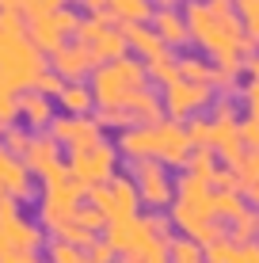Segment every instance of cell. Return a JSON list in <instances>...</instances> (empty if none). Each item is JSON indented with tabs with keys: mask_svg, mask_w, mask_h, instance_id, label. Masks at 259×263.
<instances>
[{
	"mask_svg": "<svg viewBox=\"0 0 259 263\" xmlns=\"http://www.w3.org/2000/svg\"><path fill=\"white\" fill-rule=\"evenodd\" d=\"M183 15L191 23V42L221 69L240 72L244 61L259 50L255 39L244 31L236 0H187Z\"/></svg>",
	"mask_w": 259,
	"mask_h": 263,
	"instance_id": "obj_1",
	"label": "cell"
},
{
	"mask_svg": "<svg viewBox=\"0 0 259 263\" xmlns=\"http://www.w3.org/2000/svg\"><path fill=\"white\" fill-rule=\"evenodd\" d=\"M172 225L183 233V237L198 240L202 248H210L213 240L229 237L225 221H217V214H213V183H202L198 176H180V183H175V202H172Z\"/></svg>",
	"mask_w": 259,
	"mask_h": 263,
	"instance_id": "obj_2",
	"label": "cell"
},
{
	"mask_svg": "<svg viewBox=\"0 0 259 263\" xmlns=\"http://www.w3.org/2000/svg\"><path fill=\"white\" fill-rule=\"evenodd\" d=\"M149 65L141 58H118V61H103L99 69L92 72V92L99 107H126L133 92L149 88Z\"/></svg>",
	"mask_w": 259,
	"mask_h": 263,
	"instance_id": "obj_3",
	"label": "cell"
},
{
	"mask_svg": "<svg viewBox=\"0 0 259 263\" xmlns=\"http://www.w3.org/2000/svg\"><path fill=\"white\" fill-rule=\"evenodd\" d=\"M42 229L19 214V198H0V263H42Z\"/></svg>",
	"mask_w": 259,
	"mask_h": 263,
	"instance_id": "obj_4",
	"label": "cell"
},
{
	"mask_svg": "<svg viewBox=\"0 0 259 263\" xmlns=\"http://www.w3.org/2000/svg\"><path fill=\"white\" fill-rule=\"evenodd\" d=\"M118 145H111V141H95V145H88V149H69V176H73V183L80 187V191H92V187H99V183H111L114 176H118Z\"/></svg>",
	"mask_w": 259,
	"mask_h": 263,
	"instance_id": "obj_5",
	"label": "cell"
},
{
	"mask_svg": "<svg viewBox=\"0 0 259 263\" xmlns=\"http://www.w3.org/2000/svg\"><path fill=\"white\" fill-rule=\"evenodd\" d=\"M73 39L84 42V46L99 58V65H103V61H118V58H126V53H130L126 31L118 27V20H114L111 12H92V15H84Z\"/></svg>",
	"mask_w": 259,
	"mask_h": 263,
	"instance_id": "obj_6",
	"label": "cell"
},
{
	"mask_svg": "<svg viewBox=\"0 0 259 263\" xmlns=\"http://www.w3.org/2000/svg\"><path fill=\"white\" fill-rule=\"evenodd\" d=\"M130 176L137 183V195H141V206L149 210H172L175 202V183L172 179V168L156 157H141V160H130Z\"/></svg>",
	"mask_w": 259,
	"mask_h": 263,
	"instance_id": "obj_7",
	"label": "cell"
},
{
	"mask_svg": "<svg viewBox=\"0 0 259 263\" xmlns=\"http://www.w3.org/2000/svg\"><path fill=\"white\" fill-rule=\"evenodd\" d=\"M80 198H84V191H80L73 179H65V183H42L38 217H42V229H50V237H61L76 221Z\"/></svg>",
	"mask_w": 259,
	"mask_h": 263,
	"instance_id": "obj_8",
	"label": "cell"
},
{
	"mask_svg": "<svg viewBox=\"0 0 259 263\" xmlns=\"http://www.w3.org/2000/svg\"><path fill=\"white\" fill-rule=\"evenodd\" d=\"M92 206H99L107 214V221H126V217H137L141 210V195H137V183H133V176H114L111 183H99L92 187V191L84 195Z\"/></svg>",
	"mask_w": 259,
	"mask_h": 263,
	"instance_id": "obj_9",
	"label": "cell"
},
{
	"mask_svg": "<svg viewBox=\"0 0 259 263\" xmlns=\"http://www.w3.org/2000/svg\"><path fill=\"white\" fill-rule=\"evenodd\" d=\"M76 27H80V15L65 4V8H57V12L31 15V20H27V39H31L34 46L50 58L53 50H61V46L76 34Z\"/></svg>",
	"mask_w": 259,
	"mask_h": 263,
	"instance_id": "obj_10",
	"label": "cell"
},
{
	"mask_svg": "<svg viewBox=\"0 0 259 263\" xmlns=\"http://www.w3.org/2000/svg\"><path fill=\"white\" fill-rule=\"evenodd\" d=\"M160 96H164V111L172 115L175 122H187V119H194L198 111H210V103L217 99L213 84H194V80H187V77L164 84Z\"/></svg>",
	"mask_w": 259,
	"mask_h": 263,
	"instance_id": "obj_11",
	"label": "cell"
},
{
	"mask_svg": "<svg viewBox=\"0 0 259 263\" xmlns=\"http://www.w3.org/2000/svg\"><path fill=\"white\" fill-rule=\"evenodd\" d=\"M50 134L65 149H88V145L103 141V126H99L95 115H57L50 122Z\"/></svg>",
	"mask_w": 259,
	"mask_h": 263,
	"instance_id": "obj_12",
	"label": "cell"
},
{
	"mask_svg": "<svg viewBox=\"0 0 259 263\" xmlns=\"http://www.w3.org/2000/svg\"><path fill=\"white\" fill-rule=\"evenodd\" d=\"M191 153L194 145L187 138V122H175V119L156 122V160H164L168 168H187Z\"/></svg>",
	"mask_w": 259,
	"mask_h": 263,
	"instance_id": "obj_13",
	"label": "cell"
},
{
	"mask_svg": "<svg viewBox=\"0 0 259 263\" xmlns=\"http://www.w3.org/2000/svg\"><path fill=\"white\" fill-rule=\"evenodd\" d=\"M50 69H57L65 80H92V72L99 69V58L84 46V42H65L61 50L50 53Z\"/></svg>",
	"mask_w": 259,
	"mask_h": 263,
	"instance_id": "obj_14",
	"label": "cell"
},
{
	"mask_svg": "<svg viewBox=\"0 0 259 263\" xmlns=\"http://www.w3.org/2000/svg\"><path fill=\"white\" fill-rule=\"evenodd\" d=\"M0 187L12 198H19V202L34 198V172L27 168L23 157H12L8 149H0Z\"/></svg>",
	"mask_w": 259,
	"mask_h": 263,
	"instance_id": "obj_15",
	"label": "cell"
},
{
	"mask_svg": "<svg viewBox=\"0 0 259 263\" xmlns=\"http://www.w3.org/2000/svg\"><path fill=\"white\" fill-rule=\"evenodd\" d=\"M126 31V42H130V53H137L145 65H153V61H160V58H172V46H168L164 39H160V31L153 23H126L122 27Z\"/></svg>",
	"mask_w": 259,
	"mask_h": 263,
	"instance_id": "obj_16",
	"label": "cell"
},
{
	"mask_svg": "<svg viewBox=\"0 0 259 263\" xmlns=\"http://www.w3.org/2000/svg\"><path fill=\"white\" fill-rule=\"evenodd\" d=\"M57 119L50 107V96H42L38 88H27L19 92V122L27 130H50V122Z\"/></svg>",
	"mask_w": 259,
	"mask_h": 263,
	"instance_id": "obj_17",
	"label": "cell"
},
{
	"mask_svg": "<svg viewBox=\"0 0 259 263\" xmlns=\"http://www.w3.org/2000/svg\"><path fill=\"white\" fill-rule=\"evenodd\" d=\"M153 27L160 31V39H164L172 50H183L187 42H191V23H187V15L175 12V8H156Z\"/></svg>",
	"mask_w": 259,
	"mask_h": 263,
	"instance_id": "obj_18",
	"label": "cell"
},
{
	"mask_svg": "<svg viewBox=\"0 0 259 263\" xmlns=\"http://www.w3.org/2000/svg\"><path fill=\"white\" fill-rule=\"evenodd\" d=\"M118 153L126 160H141V157H156V126H130L118 134Z\"/></svg>",
	"mask_w": 259,
	"mask_h": 263,
	"instance_id": "obj_19",
	"label": "cell"
},
{
	"mask_svg": "<svg viewBox=\"0 0 259 263\" xmlns=\"http://www.w3.org/2000/svg\"><path fill=\"white\" fill-rule=\"evenodd\" d=\"M61 149H65V145H61V141L46 130V134H38V138L31 141V149H27L23 160H27V168H31L34 176H42L50 164H57V160H61Z\"/></svg>",
	"mask_w": 259,
	"mask_h": 263,
	"instance_id": "obj_20",
	"label": "cell"
},
{
	"mask_svg": "<svg viewBox=\"0 0 259 263\" xmlns=\"http://www.w3.org/2000/svg\"><path fill=\"white\" fill-rule=\"evenodd\" d=\"M130 115L137 119V126H156V122H164V96H156L153 88H141V92H133L130 96Z\"/></svg>",
	"mask_w": 259,
	"mask_h": 263,
	"instance_id": "obj_21",
	"label": "cell"
},
{
	"mask_svg": "<svg viewBox=\"0 0 259 263\" xmlns=\"http://www.w3.org/2000/svg\"><path fill=\"white\" fill-rule=\"evenodd\" d=\"M57 107H61V115H95V92H92V84H80V80H69L65 84V92L57 96Z\"/></svg>",
	"mask_w": 259,
	"mask_h": 263,
	"instance_id": "obj_22",
	"label": "cell"
},
{
	"mask_svg": "<svg viewBox=\"0 0 259 263\" xmlns=\"http://www.w3.org/2000/svg\"><path fill=\"white\" fill-rule=\"evenodd\" d=\"M107 12L118 20V27H126V23H153L156 0H111Z\"/></svg>",
	"mask_w": 259,
	"mask_h": 263,
	"instance_id": "obj_23",
	"label": "cell"
},
{
	"mask_svg": "<svg viewBox=\"0 0 259 263\" xmlns=\"http://www.w3.org/2000/svg\"><path fill=\"white\" fill-rule=\"evenodd\" d=\"M244 210H252V202H248L244 191H225V187H213V214H217V221L233 225Z\"/></svg>",
	"mask_w": 259,
	"mask_h": 263,
	"instance_id": "obj_24",
	"label": "cell"
},
{
	"mask_svg": "<svg viewBox=\"0 0 259 263\" xmlns=\"http://www.w3.org/2000/svg\"><path fill=\"white\" fill-rule=\"evenodd\" d=\"M217 168H221V157H217L213 149H194V153H191V164H187V172H191V176H198L202 183H213Z\"/></svg>",
	"mask_w": 259,
	"mask_h": 263,
	"instance_id": "obj_25",
	"label": "cell"
},
{
	"mask_svg": "<svg viewBox=\"0 0 259 263\" xmlns=\"http://www.w3.org/2000/svg\"><path fill=\"white\" fill-rule=\"evenodd\" d=\"M168 244H172V240H149V244H141L137 252H126L122 263H172Z\"/></svg>",
	"mask_w": 259,
	"mask_h": 263,
	"instance_id": "obj_26",
	"label": "cell"
},
{
	"mask_svg": "<svg viewBox=\"0 0 259 263\" xmlns=\"http://www.w3.org/2000/svg\"><path fill=\"white\" fill-rule=\"evenodd\" d=\"M213 61H202V58H194V53H187V58H180V77L187 80H194V84H213Z\"/></svg>",
	"mask_w": 259,
	"mask_h": 263,
	"instance_id": "obj_27",
	"label": "cell"
},
{
	"mask_svg": "<svg viewBox=\"0 0 259 263\" xmlns=\"http://www.w3.org/2000/svg\"><path fill=\"white\" fill-rule=\"evenodd\" d=\"M229 237H233L236 244H252L259 240V210H244L236 217L233 225H229Z\"/></svg>",
	"mask_w": 259,
	"mask_h": 263,
	"instance_id": "obj_28",
	"label": "cell"
},
{
	"mask_svg": "<svg viewBox=\"0 0 259 263\" xmlns=\"http://www.w3.org/2000/svg\"><path fill=\"white\" fill-rule=\"evenodd\" d=\"M95 119H99L103 130H130V126H137V119L130 115V107H99L95 111Z\"/></svg>",
	"mask_w": 259,
	"mask_h": 263,
	"instance_id": "obj_29",
	"label": "cell"
},
{
	"mask_svg": "<svg viewBox=\"0 0 259 263\" xmlns=\"http://www.w3.org/2000/svg\"><path fill=\"white\" fill-rule=\"evenodd\" d=\"M31 130L27 126H4V134H0V145H4L12 157H27V149H31Z\"/></svg>",
	"mask_w": 259,
	"mask_h": 263,
	"instance_id": "obj_30",
	"label": "cell"
},
{
	"mask_svg": "<svg viewBox=\"0 0 259 263\" xmlns=\"http://www.w3.org/2000/svg\"><path fill=\"white\" fill-rule=\"evenodd\" d=\"M46 256H50V263H92V256H88L84 248H76V244H69V240H50Z\"/></svg>",
	"mask_w": 259,
	"mask_h": 263,
	"instance_id": "obj_31",
	"label": "cell"
},
{
	"mask_svg": "<svg viewBox=\"0 0 259 263\" xmlns=\"http://www.w3.org/2000/svg\"><path fill=\"white\" fill-rule=\"evenodd\" d=\"M187 138H191V145H194V149H213V119L206 122L202 115L187 119Z\"/></svg>",
	"mask_w": 259,
	"mask_h": 263,
	"instance_id": "obj_32",
	"label": "cell"
},
{
	"mask_svg": "<svg viewBox=\"0 0 259 263\" xmlns=\"http://www.w3.org/2000/svg\"><path fill=\"white\" fill-rule=\"evenodd\" d=\"M76 225H84V229L99 233V229H107V214L99 210V206H92V202L84 198V202H80V210H76Z\"/></svg>",
	"mask_w": 259,
	"mask_h": 263,
	"instance_id": "obj_33",
	"label": "cell"
},
{
	"mask_svg": "<svg viewBox=\"0 0 259 263\" xmlns=\"http://www.w3.org/2000/svg\"><path fill=\"white\" fill-rule=\"evenodd\" d=\"M149 77H153L160 88H164V84H172V80H180V61L160 58V61H153V65H149Z\"/></svg>",
	"mask_w": 259,
	"mask_h": 263,
	"instance_id": "obj_34",
	"label": "cell"
},
{
	"mask_svg": "<svg viewBox=\"0 0 259 263\" xmlns=\"http://www.w3.org/2000/svg\"><path fill=\"white\" fill-rule=\"evenodd\" d=\"M236 8H240V20H244V31L259 46V0H236Z\"/></svg>",
	"mask_w": 259,
	"mask_h": 263,
	"instance_id": "obj_35",
	"label": "cell"
},
{
	"mask_svg": "<svg viewBox=\"0 0 259 263\" xmlns=\"http://www.w3.org/2000/svg\"><path fill=\"white\" fill-rule=\"evenodd\" d=\"M236 248H240V244H236L233 237H221V240H213L210 248H206V259H210V263H233Z\"/></svg>",
	"mask_w": 259,
	"mask_h": 263,
	"instance_id": "obj_36",
	"label": "cell"
},
{
	"mask_svg": "<svg viewBox=\"0 0 259 263\" xmlns=\"http://www.w3.org/2000/svg\"><path fill=\"white\" fill-rule=\"evenodd\" d=\"M65 84H69V80H65V77H61V72H57V69H46V72H42V77H38V84H34V88H38V92H42V96H50V99H57L61 92H65Z\"/></svg>",
	"mask_w": 259,
	"mask_h": 263,
	"instance_id": "obj_37",
	"label": "cell"
},
{
	"mask_svg": "<svg viewBox=\"0 0 259 263\" xmlns=\"http://www.w3.org/2000/svg\"><path fill=\"white\" fill-rule=\"evenodd\" d=\"M53 240H69V244H76V248H84V252H88V248H92V244L99 240V237H95L92 229H84V225H76V221H73L65 233H61V237H53Z\"/></svg>",
	"mask_w": 259,
	"mask_h": 263,
	"instance_id": "obj_38",
	"label": "cell"
},
{
	"mask_svg": "<svg viewBox=\"0 0 259 263\" xmlns=\"http://www.w3.org/2000/svg\"><path fill=\"white\" fill-rule=\"evenodd\" d=\"M15 8L31 20V15H46V12H57V8H65V0H15Z\"/></svg>",
	"mask_w": 259,
	"mask_h": 263,
	"instance_id": "obj_39",
	"label": "cell"
},
{
	"mask_svg": "<svg viewBox=\"0 0 259 263\" xmlns=\"http://www.w3.org/2000/svg\"><path fill=\"white\" fill-rule=\"evenodd\" d=\"M236 77H240V72L236 69H213V92H217V96H236Z\"/></svg>",
	"mask_w": 259,
	"mask_h": 263,
	"instance_id": "obj_40",
	"label": "cell"
},
{
	"mask_svg": "<svg viewBox=\"0 0 259 263\" xmlns=\"http://www.w3.org/2000/svg\"><path fill=\"white\" fill-rule=\"evenodd\" d=\"M19 119V92H0V126H12Z\"/></svg>",
	"mask_w": 259,
	"mask_h": 263,
	"instance_id": "obj_41",
	"label": "cell"
},
{
	"mask_svg": "<svg viewBox=\"0 0 259 263\" xmlns=\"http://www.w3.org/2000/svg\"><path fill=\"white\" fill-rule=\"evenodd\" d=\"M236 172H240V187H252L255 179H259V153H248L244 164H240Z\"/></svg>",
	"mask_w": 259,
	"mask_h": 263,
	"instance_id": "obj_42",
	"label": "cell"
},
{
	"mask_svg": "<svg viewBox=\"0 0 259 263\" xmlns=\"http://www.w3.org/2000/svg\"><path fill=\"white\" fill-rule=\"evenodd\" d=\"M240 134H244L248 153H259V119H244L240 122Z\"/></svg>",
	"mask_w": 259,
	"mask_h": 263,
	"instance_id": "obj_43",
	"label": "cell"
},
{
	"mask_svg": "<svg viewBox=\"0 0 259 263\" xmlns=\"http://www.w3.org/2000/svg\"><path fill=\"white\" fill-rule=\"evenodd\" d=\"M210 115L213 119H236V107H233V96H217L210 103Z\"/></svg>",
	"mask_w": 259,
	"mask_h": 263,
	"instance_id": "obj_44",
	"label": "cell"
},
{
	"mask_svg": "<svg viewBox=\"0 0 259 263\" xmlns=\"http://www.w3.org/2000/svg\"><path fill=\"white\" fill-rule=\"evenodd\" d=\"M88 256H92V263H111L114 256H118V252H114V248H111V244H107V240L99 237V240H95V244H92V248H88Z\"/></svg>",
	"mask_w": 259,
	"mask_h": 263,
	"instance_id": "obj_45",
	"label": "cell"
},
{
	"mask_svg": "<svg viewBox=\"0 0 259 263\" xmlns=\"http://www.w3.org/2000/svg\"><path fill=\"white\" fill-rule=\"evenodd\" d=\"M244 107H248V119H259V80H248V88H244Z\"/></svg>",
	"mask_w": 259,
	"mask_h": 263,
	"instance_id": "obj_46",
	"label": "cell"
},
{
	"mask_svg": "<svg viewBox=\"0 0 259 263\" xmlns=\"http://www.w3.org/2000/svg\"><path fill=\"white\" fill-rule=\"evenodd\" d=\"M233 263H259V240H252V244H240V248H236V256H233Z\"/></svg>",
	"mask_w": 259,
	"mask_h": 263,
	"instance_id": "obj_47",
	"label": "cell"
},
{
	"mask_svg": "<svg viewBox=\"0 0 259 263\" xmlns=\"http://www.w3.org/2000/svg\"><path fill=\"white\" fill-rule=\"evenodd\" d=\"M244 69H248V77H252V80H259V50L244 61Z\"/></svg>",
	"mask_w": 259,
	"mask_h": 263,
	"instance_id": "obj_48",
	"label": "cell"
},
{
	"mask_svg": "<svg viewBox=\"0 0 259 263\" xmlns=\"http://www.w3.org/2000/svg\"><path fill=\"white\" fill-rule=\"evenodd\" d=\"M244 195H248V202H252V206H255V210H259V179H255V183H252V187H244Z\"/></svg>",
	"mask_w": 259,
	"mask_h": 263,
	"instance_id": "obj_49",
	"label": "cell"
},
{
	"mask_svg": "<svg viewBox=\"0 0 259 263\" xmlns=\"http://www.w3.org/2000/svg\"><path fill=\"white\" fill-rule=\"evenodd\" d=\"M8 39H12V34H4V31H0V58H4V50H8Z\"/></svg>",
	"mask_w": 259,
	"mask_h": 263,
	"instance_id": "obj_50",
	"label": "cell"
},
{
	"mask_svg": "<svg viewBox=\"0 0 259 263\" xmlns=\"http://www.w3.org/2000/svg\"><path fill=\"white\" fill-rule=\"evenodd\" d=\"M180 0H156V8H175Z\"/></svg>",
	"mask_w": 259,
	"mask_h": 263,
	"instance_id": "obj_51",
	"label": "cell"
},
{
	"mask_svg": "<svg viewBox=\"0 0 259 263\" xmlns=\"http://www.w3.org/2000/svg\"><path fill=\"white\" fill-rule=\"evenodd\" d=\"M187 263H210V259H206V256H198V259H187Z\"/></svg>",
	"mask_w": 259,
	"mask_h": 263,
	"instance_id": "obj_52",
	"label": "cell"
},
{
	"mask_svg": "<svg viewBox=\"0 0 259 263\" xmlns=\"http://www.w3.org/2000/svg\"><path fill=\"white\" fill-rule=\"evenodd\" d=\"M0 198H12V195H8V191H4V187H0Z\"/></svg>",
	"mask_w": 259,
	"mask_h": 263,
	"instance_id": "obj_53",
	"label": "cell"
},
{
	"mask_svg": "<svg viewBox=\"0 0 259 263\" xmlns=\"http://www.w3.org/2000/svg\"><path fill=\"white\" fill-rule=\"evenodd\" d=\"M65 4H84V0H65Z\"/></svg>",
	"mask_w": 259,
	"mask_h": 263,
	"instance_id": "obj_54",
	"label": "cell"
},
{
	"mask_svg": "<svg viewBox=\"0 0 259 263\" xmlns=\"http://www.w3.org/2000/svg\"><path fill=\"white\" fill-rule=\"evenodd\" d=\"M0 134H4V126H0ZM0 149H4V145H0Z\"/></svg>",
	"mask_w": 259,
	"mask_h": 263,
	"instance_id": "obj_55",
	"label": "cell"
}]
</instances>
